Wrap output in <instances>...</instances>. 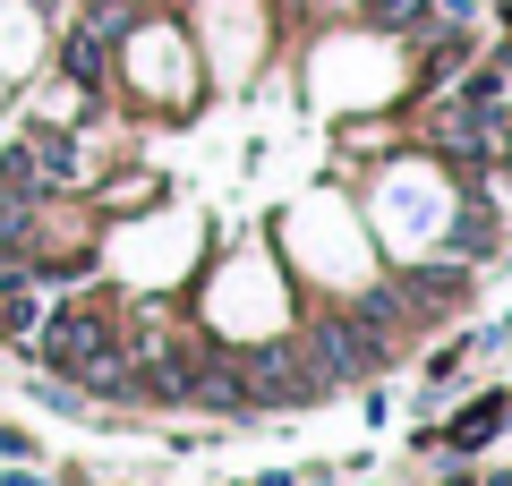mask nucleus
Segmentation results:
<instances>
[{"mask_svg": "<svg viewBox=\"0 0 512 486\" xmlns=\"http://www.w3.org/2000/svg\"><path fill=\"white\" fill-rule=\"evenodd\" d=\"M120 350V324H111V307H60L52 324H43V359L60 367V376H94V367Z\"/></svg>", "mask_w": 512, "mask_h": 486, "instance_id": "obj_1", "label": "nucleus"}, {"mask_svg": "<svg viewBox=\"0 0 512 486\" xmlns=\"http://www.w3.org/2000/svg\"><path fill=\"white\" fill-rule=\"evenodd\" d=\"M60 69H69L77 86H103V35H86V26H77L69 52H60Z\"/></svg>", "mask_w": 512, "mask_h": 486, "instance_id": "obj_2", "label": "nucleus"}, {"mask_svg": "<svg viewBox=\"0 0 512 486\" xmlns=\"http://www.w3.org/2000/svg\"><path fill=\"white\" fill-rule=\"evenodd\" d=\"M359 9H367V18L384 26V35H410V26L427 18V0H359Z\"/></svg>", "mask_w": 512, "mask_h": 486, "instance_id": "obj_3", "label": "nucleus"}, {"mask_svg": "<svg viewBox=\"0 0 512 486\" xmlns=\"http://www.w3.org/2000/svg\"><path fill=\"white\" fill-rule=\"evenodd\" d=\"M444 486H470V478H444Z\"/></svg>", "mask_w": 512, "mask_h": 486, "instance_id": "obj_4", "label": "nucleus"}, {"mask_svg": "<svg viewBox=\"0 0 512 486\" xmlns=\"http://www.w3.org/2000/svg\"><path fill=\"white\" fill-rule=\"evenodd\" d=\"M487 486H512V478H487Z\"/></svg>", "mask_w": 512, "mask_h": 486, "instance_id": "obj_5", "label": "nucleus"}]
</instances>
